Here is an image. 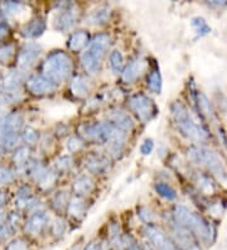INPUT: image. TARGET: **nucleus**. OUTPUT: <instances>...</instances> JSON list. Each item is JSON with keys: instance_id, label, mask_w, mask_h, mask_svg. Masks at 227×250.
<instances>
[{"instance_id": "1", "label": "nucleus", "mask_w": 227, "mask_h": 250, "mask_svg": "<svg viewBox=\"0 0 227 250\" xmlns=\"http://www.w3.org/2000/svg\"><path fill=\"white\" fill-rule=\"evenodd\" d=\"M173 216H174L177 226L189 231L194 238H198L207 244L213 241L215 230L212 229V226L200 215L194 214L183 206H177L174 208Z\"/></svg>"}, {"instance_id": "2", "label": "nucleus", "mask_w": 227, "mask_h": 250, "mask_svg": "<svg viewBox=\"0 0 227 250\" xmlns=\"http://www.w3.org/2000/svg\"><path fill=\"white\" fill-rule=\"evenodd\" d=\"M72 71V61L62 51H56L47 57L43 63V75L53 83H61L68 77Z\"/></svg>"}, {"instance_id": "3", "label": "nucleus", "mask_w": 227, "mask_h": 250, "mask_svg": "<svg viewBox=\"0 0 227 250\" xmlns=\"http://www.w3.org/2000/svg\"><path fill=\"white\" fill-rule=\"evenodd\" d=\"M172 111L182 134L191 138V139H196V141H201V139L208 137L206 129H203L201 125L194 123L185 105L181 103H174L172 106Z\"/></svg>"}, {"instance_id": "4", "label": "nucleus", "mask_w": 227, "mask_h": 250, "mask_svg": "<svg viewBox=\"0 0 227 250\" xmlns=\"http://www.w3.org/2000/svg\"><path fill=\"white\" fill-rule=\"evenodd\" d=\"M110 44L109 34L101 33L95 37L94 42L91 43V47L87 52H85L81 57L82 66L88 73L94 75L100 68L101 61L105 56L106 49Z\"/></svg>"}, {"instance_id": "5", "label": "nucleus", "mask_w": 227, "mask_h": 250, "mask_svg": "<svg viewBox=\"0 0 227 250\" xmlns=\"http://www.w3.org/2000/svg\"><path fill=\"white\" fill-rule=\"evenodd\" d=\"M189 156L196 163L205 166L207 169H209L212 173L218 176L220 178L226 177V171L222 166V162L220 161L217 154L212 150L206 149V148H193L189 152Z\"/></svg>"}, {"instance_id": "6", "label": "nucleus", "mask_w": 227, "mask_h": 250, "mask_svg": "<svg viewBox=\"0 0 227 250\" xmlns=\"http://www.w3.org/2000/svg\"><path fill=\"white\" fill-rule=\"evenodd\" d=\"M127 104L142 122H148L157 114V107H155L154 103L144 94L133 95L129 99Z\"/></svg>"}, {"instance_id": "7", "label": "nucleus", "mask_w": 227, "mask_h": 250, "mask_svg": "<svg viewBox=\"0 0 227 250\" xmlns=\"http://www.w3.org/2000/svg\"><path fill=\"white\" fill-rule=\"evenodd\" d=\"M145 235L150 245L155 250H179V248L161 229L155 226H148L145 229Z\"/></svg>"}, {"instance_id": "8", "label": "nucleus", "mask_w": 227, "mask_h": 250, "mask_svg": "<svg viewBox=\"0 0 227 250\" xmlns=\"http://www.w3.org/2000/svg\"><path fill=\"white\" fill-rule=\"evenodd\" d=\"M27 90L33 95H44L49 94L55 90L56 83L45 77L44 75H34L27 80Z\"/></svg>"}, {"instance_id": "9", "label": "nucleus", "mask_w": 227, "mask_h": 250, "mask_svg": "<svg viewBox=\"0 0 227 250\" xmlns=\"http://www.w3.org/2000/svg\"><path fill=\"white\" fill-rule=\"evenodd\" d=\"M41 53V47L36 43H27L18 55V66L23 70L30 67Z\"/></svg>"}, {"instance_id": "10", "label": "nucleus", "mask_w": 227, "mask_h": 250, "mask_svg": "<svg viewBox=\"0 0 227 250\" xmlns=\"http://www.w3.org/2000/svg\"><path fill=\"white\" fill-rule=\"evenodd\" d=\"M80 133L91 142H105V123L83 124L80 126Z\"/></svg>"}, {"instance_id": "11", "label": "nucleus", "mask_w": 227, "mask_h": 250, "mask_svg": "<svg viewBox=\"0 0 227 250\" xmlns=\"http://www.w3.org/2000/svg\"><path fill=\"white\" fill-rule=\"evenodd\" d=\"M21 79H19L18 73L17 72H9L6 73L3 79V87L4 92L6 94V99H12V100H17L19 98L21 90Z\"/></svg>"}, {"instance_id": "12", "label": "nucleus", "mask_w": 227, "mask_h": 250, "mask_svg": "<svg viewBox=\"0 0 227 250\" xmlns=\"http://www.w3.org/2000/svg\"><path fill=\"white\" fill-rule=\"evenodd\" d=\"M174 236H176V241L178 248L181 247L183 250H201L200 245L196 241L193 235L187 230L182 229L179 226H177L174 231H173Z\"/></svg>"}, {"instance_id": "13", "label": "nucleus", "mask_w": 227, "mask_h": 250, "mask_svg": "<svg viewBox=\"0 0 227 250\" xmlns=\"http://www.w3.org/2000/svg\"><path fill=\"white\" fill-rule=\"evenodd\" d=\"M30 174L33 176L34 180L40 183L42 187H51L55 182L56 177L55 174L49 172L45 167H43L42 165H33L30 167Z\"/></svg>"}, {"instance_id": "14", "label": "nucleus", "mask_w": 227, "mask_h": 250, "mask_svg": "<svg viewBox=\"0 0 227 250\" xmlns=\"http://www.w3.org/2000/svg\"><path fill=\"white\" fill-rule=\"evenodd\" d=\"M48 224V217L43 212H36L25 224V231L30 235H40Z\"/></svg>"}, {"instance_id": "15", "label": "nucleus", "mask_w": 227, "mask_h": 250, "mask_svg": "<svg viewBox=\"0 0 227 250\" xmlns=\"http://www.w3.org/2000/svg\"><path fill=\"white\" fill-rule=\"evenodd\" d=\"M144 68H145V62L143 60H135L123 72V81L126 83H134L142 75Z\"/></svg>"}, {"instance_id": "16", "label": "nucleus", "mask_w": 227, "mask_h": 250, "mask_svg": "<svg viewBox=\"0 0 227 250\" xmlns=\"http://www.w3.org/2000/svg\"><path fill=\"white\" fill-rule=\"evenodd\" d=\"M19 217L15 215H1L0 214V241L8 238L18 224Z\"/></svg>"}, {"instance_id": "17", "label": "nucleus", "mask_w": 227, "mask_h": 250, "mask_svg": "<svg viewBox=\"0 0 227 250\" xmlns=\"http://www.w3.org/2000/svg\"><path fill=\"white\" fill-rule=\"evenodd\" d=\"M109 167V159L99 154H91L86 158V168L92 173H101Z\"/></svg>"}, {"instance_id": "18", "label": "nucleus", "mask_w": 227, "mask_h": 250, "mask_svg": "<svg viewBox=\"0 0 227 250\" xmlns=\"http://www.w3.org/2000/svg\"><path fill=\"white\" fill-rule=\"evenodd\" d=\"M44 29L45 21L43 19L38 18L25 24L23 29H21V34L27 37V38H37V37H40L44 32Z\"/></svg>"}, {"instance_id": "19", "label": "nucleus", "mask_w": 227, "mask_h": 250, "mask_svg": "<svg viewBox=\"0 0 227 250\" xmlns=\"http://www.w3.org/2000/svg\"><path fill=\"white\" fill-rule=\"evenodd\" d=\"M88 41H90V36L87 32L79 31L73 33L68 40V48L73 52H79L82 48H85L87 46Z\"/></svg>"}, {"instance_id": "20", "label": "nucleus", "mask_w": 227, "mask_h": 250, "mask_svg": "<svg viewBox=\"0 0 227 250\" xmlns=\"http://www.w3.org/2000/svg\"><path fill=\"white\" fill-rule=\"evenodd\" d=\"M110 120L116 128H119L123 131H129L133 129V122H131L130 116L123 111H114L110 115Z\"/></svg>"}, {"instance_id": "21", "label": "nucleus", "mask_w": 227, "mask_h": 250, "mask_svg": "<svg viewBox=\"0 0 227 250\" xmlns=\"http://www.w3.org/2000/svg\"><path fill=\"white\" fill-rule=\"evenodd\" d=\"M76 23V12L73 9L64 10L62 14L57 18L56 21V28L60 31H67L75 25Z\"/></svg>"}, {"instance_id": "22", "label": "nucleus", "mask_w": 227, "mask_h": 250, "mask_svg": "<svg viewBox=\"0 0 227 250\" xmlns=\"http://www.w3.org/2000/svg\"><path fill=\"white\" fill-rule=\"evenodd\" d=\"M67 210H68V214H70L71 216L79 219V217H81L82 215L85 214V201L80 197H73L72 200L67 204Z\"/></svg>"}, {"instance_id": "23", "label": "nucleus", "mask_w": 227, "mask_h": 250, "mask_svg": "<svg viewBox=\"0 0 227 250\" xmlns=\"http://www.w3.org/2000/svg\"><path fill=\"white\" fill-rule=\"evenodd\" d=\"M92 188H94V183L88 177H80L73 183V189L79 196L87 195L92 191Z\"/></svg>"}, {"instance_id": "24", "label": "nucleus", "mask_w": 227, "mask_h": 250, "mask_svg": "<svg viewBox=\"0 0 227 250\" xmlns=\"http://www.w3.org/2000/svg\"><path fill=\"white\" fill-rule=\"evenodd\" d=\"M71 91L73 92V95L79 96V98L85 96L88 91V86L87 83H86V80L82 76H76L72 80V83H71Z\"/></svg>"}, {"instance_id": "25", "label": "nucleus", "mask_w": 227, "mask_h": 250, "mask_svg": "<svg viewBox=\"0 0 227 250\" xmlns=\"http://www.w3.org/2000/svg\"><path fill=\"white\" fill-rule=\"evenodd\" d=\"M148 87L155 94H159L162 89L161 73L158 70H153L148 76Z\"/></svg>"}, {"instance_id": "26", "label": "nucleus", "mask_w": 227, "mask_h": 250, "mask_svg": "<svg viewBox=\"0 0 227 250\" xmlns=\"http://www.w3.org/2000/svg\"><path fill=\"white\" fill-rule=\"evenodd\" d=\"M155 189H157V192L159 193L162 197L166 198V200H169V201H173V200L177 197L176 191H174L169 185H166V183H158L157 186H155Z\"/></svg>"}, {"instance_id": "27", "label": "nucleus", "mask_w": 227, "mask_h": 250, "mask_svg": "<svg viewBox=\"0 0 227 250\" xmlns=\"http://www.w3.org/2000/svg\"><path fill=\"white\" fill-rule=\"evenodd\" d=\"M123 55H121L119 51H114V52H111V55H110V66L112 67V70L115 71V72H119V71L121 70V67H123Z\"/></svg>"}, {"instance_id": "28", "label": "nucleus", "mask_w": 227, "mask_h": 250, "mask_svg": "<svg viewBox=\"0 0 227 250\" xmlns=\"http://www.w3.org/2000/svg\"><path fill=\"white\" fill-rule=\"evenodd\" d=\"M107 17H109V10L107 9L96 10V12L91 14L90 23H92V24H101V23H103L107 19Z\"/></svg>"}, {"instance_id": "29", "label": "nucleus", "mask_w": 227, "mask_h": 250, "mask_svg": "<svg viewBox=\"0 0 227 250\" xmlns=\"http://www.w3.org/2000/svg\"><path fill=\"white\" fill-rule=\"evenodd\" d=\"M197 103H198V109L201 110L202 114H207V115H211V106H209V103L207 101L206 96L202 94H197Z\"/></svg>"}, {"instance_id": "30", "label": "nucleus", "mask_w": 227, "mask_h": 250, "mask_svg": "<svg viewBox=\"0 0 227 250\" xmlns=\"http://www.w3.org/2000/svg\"><path fill=\"white\" fill-rule=\"evenodd\" d=\"M28 156H29V150L27 148H21L14 154V162L19 166L24 165L28 162Z\"/></svg>"}, {"instance_id": "31", "label": "nucleus", "mask_w": 227, "mask_h": 250, "mask_svg": "<svg viewBox=\"0 0 227 250\" xmlns=\"http://www.w3.org/2000/svg\"><path fill=\"white\" fill-rule=\"evenodd\" d=\"M14 180V174L9 168L0 167V185H6Z\"/></svg>"}, {"instance_id": "32", "label": "nucleus", "mask_w": 227, "mask_h": 250, "mask_svg": "<svg viewBox=\"0 0 227 250\" xmlns=\"http://www.w3.org/2000/svg\"><path fill=\"white\" fill-rule=\"evenodd\" d=\"M23 139L27 144H34L38 141V133L33 128H25L23 133Z\"/></svg>"}, {"instance_id": "33", "label": "nucleus", "mask_w": 227, "mask_h": 250, "mask_svg": "<svg viewBox=\"0 0 227 250\" xmlns=\"http://www.w3.org/2000/svg\"><path fill=\"white\" fill-rule=\"evenodd\" d=\"M193 25L196 27L197 32L200 33V36H205L209 32V27L206 24V21H203L202 18H196L193 19Z\"/></svg>"}, {"instance_id": "34", "label": "nucleus", "mask_w": 227, "mask_h": 250, "mask_svg": "<svg viewBox=\"0 0 227 250\" xmlns=\"http://www.w3.org/2000/svg\"><path fill=\"white\" fill-rule=\"evenodd\" d=\"M13 55H14V48H13V46L0 47V61L1 62L10 61V58H12Z\"/></svg>"}, {"instance_id": "35", "label": "nucleus", "mask_w": 227, "mask_h": 250, "mask_svg": "<svg viewBox=\"0 0 227 250\" xmlns=\"http://www.w3.org/2000/svg\"><path fill=\"white\" fill-rule=\"evenodd\" d=\"M82 142L80 141L79 138H76V137H72L68 139V142H67V149L70 150L71 153H75L77 152L79 149H81L82 148Z\"/></svg>"}, {"instance_id": "36", "label": "nucleus", "mask_w": 227, "mask_h": 250, "mask_svg": "<svg viewBox=\"0 0 227 250\" xmlns=\"http://www.w3.org/2000/svg\"><path fill=\"white\" fill-rule=\"evenodd\" d=\"M5 250H28V245L23 239H17L12 241Z\"/></svg>"}, {"instance_id": "37", "label": "nucleus", "mask_w": 227, "mask_h": 250, "mask_svg": "<svg viewBox=\"0 0 227 250\" xmlns=\"http://www.w3.org/2000/svg\"><path fill=\"white\" fill-rule=\"evenodd\" d=\"M121 244L124 245L125 250H142L139 245H138V243L133 238H130V236H125Z\"/></svg>"}, {"instance_id": "38", "label": "nucleus", "mask_w": 227, "mask_h": 250, "mask_svg": "<svg viewBox=\"0 0 227 250\" xmlns=\"http://www.w3.org/2000/svg\"><path fill=\"white\" fill-rule=\"evenodd\" d=\"M71 158L70 157H61L60 159L56 161V166H57L58 169H67V168H70L71 166Z\"/></svg>"}, {"instance_id": "39", "label": "nucleus", "mask_w": 227, "mask_h": 250, "mask_svg": "<svg viewBox=\"0 0 227 250\" xmlns=\"http://www.w3.org/2000/svg\"><path fill=\"white\" fill-rule=\"evenodd\" d=\"M139 216L142 217L143 221H145V223L150 224L151 221H153V214H151V211L149 210V208H142V210L139 211Z\"/></svg>"}, {"instance_id": "40", "label": "nucleus", "mask_w": 227, "mask_h": 250, "mask_svg": "<svg viewBox=\"0 0 227 250\" xmlns=\"http://www.w3.org/2000/svg\"><path fill=\"white\" fill-rule=\"evenodd\" d=\"M8 32H9V28H8V25H6L3 17L0 16V40H3L4 37L8 34Z\"/></svg>"}, {"instance_id": "41", "label": "nucleus", "mask_w": 227, "mask_h": 250, "mask_svg": "<svg viewBox=\"0 0 227 250\" xmlns=\"http://www.w3.org/2000/svg\"><path fill=\"white\" fill-rule=\"evenodd\" d=\"M140 150H142L143 154H149V153L153 150V142L151 141H145L140 146Z\"/></svg>"}, {"instance_id": "42", "label": "nucleus", "mask_w": 227, "mask_h": 250, "mask_svg": "<svg viewBox=\"0 0 227 250\" xmlns=\"http://www.w3.org/2000/svg\"><path fill=\"white\" fill-rule=\"evenodd\" d=\"M85 250H101V245L97 241H92L85 248Z\"/></svg>"}, {"instance_id": "43", "label": "nucleus", "mask_w": 227, "mask_h": 250, "mask_svg": "<svg viewBox=\"0 0 227 250\" xmlns=\"http://www.w3.org/2000/svg\"><path fill=\"white\" fill-rule=\"evenodd\" d=\"M53 228H55L56 234H61V232H62V230L64 229V225H63V223H61V221L58 223V221H57V223L53 225Z\"/></svg>"}, {"instance_id": "44", "label": "nucleus", "mask_w": 227, "mask_h": 250, "mask_svg": "<svg viewBox=\"0 0 227 250\" xmlns=\"http://www.w3.org/2000/svg\"><path fill=\"white\" fill-rule=\"evenodd\" d=\"M4 202H5V196L3 193H0V206H3Z\"/></svg>"}, {"instance_id": "45", "label": "nucleus", "mask_w": 227, "mask_h": 250, "mask_svg": "<svg viewBox=\"0 0 227 250\" xmlns=\"http://www.w3.org/2000/svg\"><path fill=\"white\" fill-rule=\"evenodd\" d=\"M144 250H155V249H154V248H153V247H151V245L149 244V243H146L145 248H144Z\"/></svg>"}, {"instance_id": "46", "label": "nucleus", "mask_w": 227, "mask_h": 250, "mask_svg": "<svg viewBox=\"0 0 227 250\" xmlns=\"http://www.w3.org/2000/svg\"><path fill=\"white\" fill-rule=\"evenodd\" d=\"M71 250H77V249H76V248H73V249H71Z\"/></svg>"}]
</instances>
